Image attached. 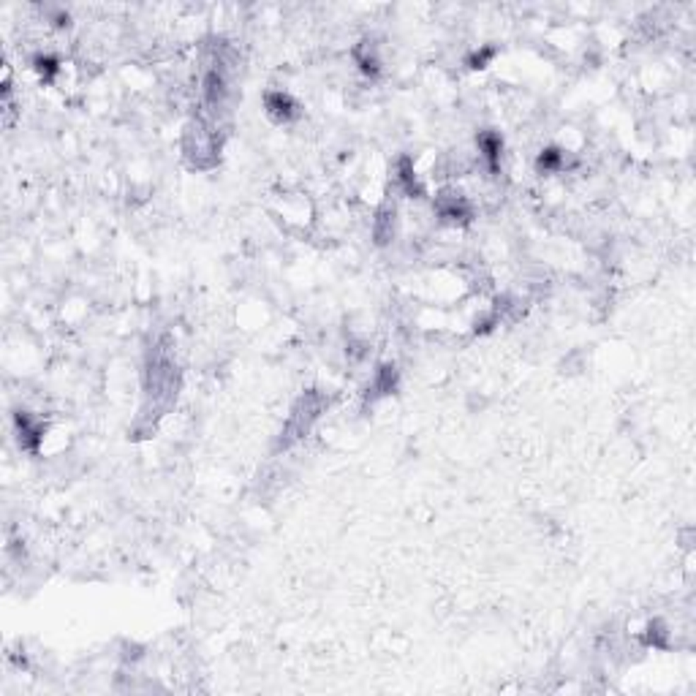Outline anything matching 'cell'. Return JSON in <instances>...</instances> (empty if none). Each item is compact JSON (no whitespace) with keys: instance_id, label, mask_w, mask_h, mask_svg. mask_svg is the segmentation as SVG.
<instances>
[{"instance_id":"cell-1","label":"cell","mask_w":696,"mask_h":696,"mask_svg":"<svg viewBox=\"0 0 696 696\" xmlns=\"http://www.w3.org/2000/svg\"><path fill=\"white\" fill-rule=\"evenodd\" d=\"M264 106H267V115L275 122H289L291 117H296V104L289 93H267L264 95Z\"/></svg>"},{"instance_id":"cell-2","label":"cell","mask_w":696,"mask_h":696,"mask_svg":"<svg viewBox=\"0 0 696 696\" xmlns=\"http://www.w3.org/2000/svg\"><path fill=\"white\" fill-rule=\"evenodd\" d=\"M479 147H482V156L487 161V166L492 172H498L501 169V153H504V139L498 137V134H492V131H485L482 137H479Z\"/></svg>"},{"instance_id":"cell-6","label":"cell","mask_w":696,"mask_h":696,"mask_svg":"<svg viewBox=\"0 0 696 696\" xmlns=\"http://www.w3.org/2000/svg\"><path fill=\"white\" fill-rule=\"evenodd\" d=\"M536 166H539L541 172H560V169L566 166V156H563V150L550 147V150H544V153L539 156Z\"/></svg>"},{"instance_id":"cell-3","label":"cell","mask_w":696,"mask_h":696,"mask_svg":"<svg viewBox=\"0 0 696 696\" xmlns=\"http://www.w3.org/2000/svg\"><path fill=\"white\" fill-rule=\"evenodd\" d=\"M398 180H400L402 191L408 193V196H422V185H419L417 169H414V161H411V158H400Z\"/></svg>"},{"instance_id":"cell-7","label":"cell","mask_w":696,"mask_h":696,"mask_svg":"<svg viewBox=\"0 0 696 696\" xmlns=\"http://www.w3.org/2000/svg\"><path fill=\"white\" fill-rule=\"evenodd\" d=\"M498 54L495 47H482V50H476V52L468 57V66L470 69H487V63Z\"/></svg>"},{"instance_id":"cell-4","label":"cell","mask_w":696,"mask_h":696,"mask_svg":"<svg viewBox=\"0 0 696 696\" xmlns=\"http://www.w3.org/2000/svg\"><path fill=\"white\" fill-rule=\"evenodd\" d=\"M438 212H441L443 218H449V221H460V218H468L470 215L465 199H460V196H454V193H446V199L438 202Z\"/></svg>"},{"instance_id":"cell-5","label":"cell","mask_w":696,"mask_h":696,"mask_svg":"<svg viewBox=\"0 0 696 696\" xmlns=\"http://www.w3.org/2000/svg\"><path fill=\"white\" fill-rule=\"evenodd\" d=\"M33 69L38 71V76H41L44 82H52L54 76L60 74V60H57L54 54H35Z\"/></svg>"}]
</instances>
